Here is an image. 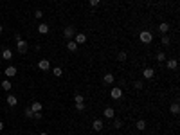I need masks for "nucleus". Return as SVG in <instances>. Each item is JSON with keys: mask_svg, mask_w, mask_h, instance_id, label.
Masks as SVG:
<instances>
[{"mask_svg": "<svg viewBox=\"0 0 180 135\" xmlns=\"http://www.w3.org/2000/svg\"><path fill=\"white\" fill-rule=\"evenodd\" d=\"M31 110H32V112H42L43 106H42V103H40V101H34V103L31 105Z\"/></svg>", "mask_w": 180, "mask_h": 135, "instance_id": "obj_16", "label": "nucleus"}, {"mask_svg": "<svg viewBox=\"0 0 180 135\" xmlns=\"http://www.w3.org/2000/svg\"><path fill=\"white\" fill-rule=\"evenodd\" d=\"M5 76H7V78H13V76H16V67L9 65L7 69H5Z\"/></svg>", "mask_w": 180, "mask_h": 135, "instance_id": "obj_14", "label": "nucleus"}, {"mask_svg": "<svg viewBox=\"0 0 180 135\" xmlns=\"http://www.w3.org/2000/svg\"><path fill=\"white\" fill-rule=\"evenodd\" d=\"M135 126H137V130H141V132H144V130H146V121H142V119H139Z\"/></svg>", "mask_w": 180, "mask_h": 135, "instance_id": "obj_20", "label": "nucleus"}, {"mask_svg": "<svg viewBox=\"0 0 180 135\" xmlns=\"http://www.w3.org/2000/svg\"><path fill=\"white\" fill-rule=\"evenodd\" d=\"M40 135H49V133H47V132H42V133H40Z\"/></svg>", "mask_w": 180, "mask_h": 135, "instance_id": "obj_35", "label": "nucleus"}, {"mask_svg": "<svg viewBox=\"0 0 180 135\" xmlns=\"http://www.w3.org/2000/svg\"><path fill=\"white\" fill-rule=\"evenodd\" d=\"M139 38H141V42H142L144 45H148V43H151V42H153V34H151L150 31H141Z\"/></svg>", "mask_w": 180, "mask_h": 135, "instance_id": "obj_2", "label": "nucleus"}, {"mask_svg": "<svg viewBox=\"0 0 180 135\" xmlns=\"http://www.w3.org/2000/svg\"><path fill=\"white\" fill-rule=\"evenodd\" d=\"M103 115L106 117V119H114V115H115V110L112 106H106L104 110H103Z\"/></svg>", "mask_w": 180, "mask_h": 135, "instance_id": "obj_7", "label": "nucleus"}, {"mask_svg": "<svg viewBox=\"0 0 180 135\" xmlns=\"http://www.w3.org/2000/svg\"><path fill=\"white\" fill-rule=\"evenodd\" d=\"M34 16H36L38 20H40V18L43 16V11H40V9H38V11H34Z\"/></svg>", "mask_w": 180, "mask_h": 135, "instance_id": "obj_32", "label": "nucleus"}, {"mask_svg": "<svg viewBox=\"0 0 180 135\" xmlns=\"http://www.w3.org/2000/svg\"><path fill=\"white\" fill-rule=\"evenodd\" d=\"M142 76H144L146 79H151L153 76H155V69H150V67H148V69H144V72H142Z\"/></svg>", "mask_w": 180, "mask_h": 135, "instance_id": "obj_12", "label": "nucleus"}, {"mask_svg": "<svg viewBox=\"0 0 180 135\" xmlns=\"http://www.w3.org/2000/svg\"><path fill=\"white\" fill-rule=\"evenodd\" d=\"M38 69L40 70H49L51 69V61H49V59H40V61H38Z\"/></svg>", "mask_w": 180, "mask_h": 135, "instance_id": "obj_5", "label": "nucleus"}, {"mask_svg": "<svg viewBox=\"0 0 180 135\" xmlns=\"http://www.w3.org/2000/svg\"><path fill=\"white\" fill-rule=\"evenodd\" d=\"M169 42H171L169 36H168V34H164V36H162V45H164V47H168V45H169Z\"/></svg>", "mask_w": 180, "mask_h": 135, "instance_id": "obj_26", "label": "nucleus"}, {"mask_svg": "<svg viewBox=\"0 0 180 135\" xmlns=\"http://www.w3.org/2000/svg\"><path fill=\"white\" fill-rule=\"evenodd\" d=\"M133 88H135V90H141V88H142V83H141V81H133Z\"/></svg>", "mask_w": 180, "mask_h": 135, "instance_id": "obj_30", "label": "nucleus"}, {"mask_svg": "<svg viewBox=\"0 0 180 135\" xmlns=\"http://www.w3.org/2000/svg\"><path fill=\"white\" fill-rule=\"evenodd\" d=\"M52 70H54V76H56V78H61V76H63V69H61V67H54Z\"/></svg>", "mask_w": 180, "mask_h": 135, "instance_id": "obj_21", "label": "nucleus"}, {"mask_svg": "<svg viewBox=\"0 0 180 135\" xmlns=\"http://www.w3.org/2000/svg\"><path fill=\"white\" fill-rule=\"evenodd\" d=\"M38 32H40V34H47V32H49V25L47 24H40L38 25Z\"/></svg>", "mask_w": 180, "mask_h": 135, "instance_id": "obj_17", "label": "nucleus"}, {"mask_svg": "<svg viewBox=\"0 0 180 135\" xmlns=\"http://www.w3.org/2000/svg\"><path fill=\"white\" fill-rule=\"evenodd\" d=\"M32 115H34V112L31 110V106H29V108H25V117H27V119H32Z\"/></svg>", "mask_w": 180, "mask_h": 135, "instance_id": "obj_24", "label": "nucleus"}, {"mask_svg": "<svg viewBox=\"0 0 180 135\" xmlns=\"http://www.w3.org/2000/svg\"><path fill=\"white\" fill-rule=\"evenodd\" d=\"M157 59H158V63L166 61V52H158V54H157Z\"/></svg>", "mask_w": 180, "mask_h": 135, "instance_id": "obj_25", "label": "nucleus"}, {"mask_svg": "<svg viewBox=\"0 0 180 135\" xmlns=\"http://www.w3.org/2000/svg\"><path fill=\"white\" fill-rule=\"evenodd\" d=\"M2 31H4V25H2V24H0V32H2Z\"/></svg>", "mask_w": 180, "mask_h": 135, "instance_id": "obj_34", "label": "nucleus"}, {"mask_svg": "<svg viewBox=\"0 0 180 135\" xmlns=\"http://www.w3.org/2000/svg\"><path fill=\"white\" fill-rule=\"evenodd\" d=\"M110 96H112V99H121V96H123V90L119 88V86H112Z\"/></svg>", "mask_w": 180, "mask_h": 135, "instance_id": "obj_6", "label": "nucleus"}, {"mask_svg": "<svg viewBox=\"0 0 180 135\" xmlns=\"http://www.w3.org/2000/svg\"><path fill=\"white\" fill-rule=\"evenodd\" d=\"M158 29H160L162 34H168V31H169V24H168V22H162L160 25H158Z\"/></svg>", "mask_w": 180, "mask_h": 135, "instance_id": "obj_18", "label": "nucleus"}, {"mask_svg": "<svg viewBox=\"0 0 180 135\" xmlns=\"http://www.w3.org/2000/svg\"><path fill=\"white\" fill-rule=\"evenodd\" d=\"M15 38H16V51L20 52V54H25L27 52V42H25V40H22V36L18 34H15Z\"/></svg>", "mask_w": 180, "mask_h": 135, "instance_id": "obj_1", "label": "nucleus"}, {"mask_svg": "<svg viewBox=\"0 0 180 135\" xmlns=\"http://www.w3.org/2000/svg\"><path fill=\"white\" fill-rule=\"evenodd\" d=\"M0 58H2V59H7V61H9V59L13 58V51H11V49H4L2 54H0Z\"/></svg>", "mask_w": 180, "mask_h": 135, "instance_id": "obj_11", "label": "nucleus"}, {"mask_svg": "<svg viewBox=\"0 0 180 135\" xmlns=\"http://www.w3.org/2000/svg\"><path fill=\"white\" fill-rule=\"evenodd\" d=\"M166 67H168V69L169 70H177V67H178V61H177V59H168V61H166Z\"/></svg>", "mask_w": 180, "mask_h": 135, "instance_id": "obj_9", "label": "nucleus"}, {"mask_svg": "<svg viewBox=\"0 0 180 135\" xmlns=\"http://www.w3.org/2000/svg\"><path fill=\"white\" fill-rule=\"evenodd\" d=\"M103 126H104V124H103V121H101V119H96L94 123H92V130H94V132H101V130H103Z\"/></svg>", "mask_w": 180, "mask_h": 135, "instance_id": "obj_8", "label": "nucleus"}, {"mask_svg": "<svg viewBox=\"0 0 180 135\" xmlns=\"http://www.w3.org/2000/svg\"><path fill=\"white\" fill-rule=\"evenodd\" d=\"M169 112L173 113V115H178V112H180V106H178V103H173V105L169 106Z\"/></svg>", "mask_w": 180, "mask_h": 135, "instance_id": "obj_19", "label": "nucleus"}, {"mask_svg": "<svg viewBox=\"0 0 180 135\" xmlns=\"http://www.w3.org/2000/svg\"><path fill=\"white\" fill-rule=\"evenodd\" d=\"M99 4H101V0H90V5H92V7H97Z\"/></svg>", "mask_w": 180, "mask_h": 135, "instance_id": "obj_31", "label": "nucleus"}, {"mask_svg": "<svg viewBox=\"0 0 180 135\" xmlns=\"http://www.w3.org/2000/svg\"><path fill=\"white\" fill-rule=\"evenodd\" d=\"M63 36L67 38V40H72L76 36V29H74V25H67L65 29H63Z\"/></svg>", "mask_w": 180, "mask_h": 135, "instance_id": "obj_3", "label": "nucleus"}, {"mask_svg": "<svg viewBox=\"0 0 180 135\" xmlns=\"http://www.w3.org/2000/svg\"><path fill=\"white\" fill-rule=\"evenodd\" d=\"M5 101H7V105H9V106H16V105H18V99H16L15 96H13V94H9Z\"/></svg>", "mask_w": 180, "mask_h": 135, "instance_id": "obj_15", "label": "nucleus"}, {"mask_svg": "<svg viewBox=\"0 0 180 135\" xmlns=\"http://www.w3.org/2000/svg\"><path fill=\"white\" fill-rule=\"evenodd\" d=\"M2 88L7 90V92L11 90V81H9V79H4V81H2Z\"/></svg>", "mask_w": 180, "mask_h": 135, "instance_id": "obj_22", "label": "nucleus"}, {"mask_svg": "<svg viewBox=\"0 0 180 135\" xmlns=\"http://www.w3.org/2000/svg\"><path fill=\"white\" fill-rule=\"evenodd\" d=\"M103 83H104V85H112V83H115V78H114V74H104V78H103Z\"/></svg>", "mask_w": 180, "mask_h": 135, "instance_id": "obj_10", "label": "nucleus"}, {"mask_svg": "<svg viewBox=\"0 0 180 135\" xmlns=\"http://www.w3.org/2000/svg\"><path fill=\"white\" fill-rule=\"evenodd\" d=\"M114 128H115V130L123 128V121H121V119H114Z\"/></svg>", "mask_w": 180, "mask_h": 135, "instance_id": "obj_23", "label": "nucleus"}, {"mask_svg": "<svg viewBox=\"0 0 180 135\" xmlns=\"http://www.w3.org/2000/svg\"><path fill=\"white\" fill-rule=\"evenodd\" d=\"M126 58H128V56H126V52H119V54H117V59H119V61H126Z\"/></svg>", "mask_w": 180, "mask_h": 135, "instance_id": "obj_27", "label": "nucleus"}, {"mask_svg": "<svg viewBox=\"0 0 180 135\" xmlns=\"http://www.w3.org/2000/svg\"><path fill=\"white\" fill-rule=\"evenodd\" d=\"M31 135H32V133H31Z\"/></svg>", "mask_w": 180, "mask_h": 135, "instance_id": "obj_37", "label": "nucleus"}, {"mask_svg": "<svg viewBox=\"0 0 180 135\" xmlns=\"http://www.w3.org/2000/svg\"><path fill=\"white\" fill-rule=\"evenodd\" d=\"M67 49H69L70 52H76L78 51V43L74 42V40H69V42H67Z\"/></svg>", "mask_w": 180, "mask_h": 135, "instance_id": "obj_13", "label": "nucleus"}, {"mask_svg": "<svg viewBox=\"0 0 180 135\" xmlns=\"http://www.w3.org/2000/svg\"><path fill=\"white\" fill-rule=\"evenodd\" d=\"M74 101H76V103H85V101H83V96H81V94H76V96H74Z\"/></svg>", "mask_w": 180, "mask_h": 135, "instance_id": "obj_29", "label": "nucleus"}, {"mask_svg": "<svg viewBox=\"0 0 180 135\" xmlns=\"http://www.w3.org/2000/svg\"><path fill=\"white\" fill-rule=\"evenodd\" d=\"M4 130V123H2V121H0V132H2Z\"/></svg>", "mask_w": 180, "mask_h": 135, "instance_id": "obj_33", "label": "nucleus"}, {"mask_svg": "<svg viewBox=\"0 0 180 135\" xmlns=\"http://www.w3.org/2000/svg\"><path fill=\"white\" fill-rule=\"evenodd\" d=\"M76 110L78 112H85V103H76Z\"/></svg>", "mask_w": 180, "mask_h": 135, "instance_id": "obj_28", "label": "nucleus"}, {"mask_svg": "<svg viewBox=\"0 0 180 135\" xmlns=\"http://www.w3.org/2000/svg\"><path fill=\"white\" fill-rule=\"evenodd\" d=\"M0 59H2V58H0Z\"/></svg>", "mask_w": 180, "mask_h": 135, "instance_id": "obj_36", "label": "nucleus"}, {"mask_svg": "<svg viewBox=\"0 0 180 135\" xmlns=\"http://www.w3.org/2000/svg\"><path fill=\"white\" fill-rule=\"evenodd\" d=\"M72 40H74L78 45H83V43L86 42V34H85V32H76V36L72 38Z\"/></svg>", "mask_w": 180, "mask_h": 135, "instance_id": "obj_4", "label": "nucleus"}]
</instances>
